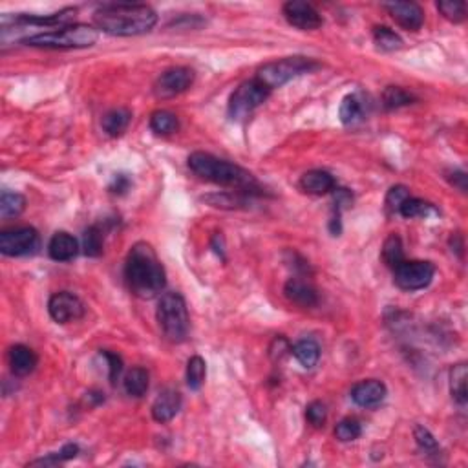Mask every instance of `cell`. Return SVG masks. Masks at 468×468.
Returning a JSON list of instances; mask_svg holds the SVG:
<instances>
[{
  "label": "cell",
  "mask_w": 468,
  "mask_h": 468,
  "mask_svg": "<svg viewBox=\"0 0 468 468\" xmlns=\"http://www.w3.org/2000/svg\"><path fill=\"white\" fill-rule=\"evenodd\" d=\"M284 17L289 24L304 31L316 30L322 26L321 13L316 11L311 4L300 2V0H291V2L284 4Z\"/></svg>",
  "instance_id": "cell-12"
},
{
  "label": "cell",
  "mask_w": 468,
  "mask_h": 468,
  "mask_svg": "<svg viewBox=\"0 0 468 468\" xmlns=\"http://www.w3.org/2000/svg\"><path fill=\"white\" fill-rule=\"evenodd\" d=\"M99 31L88 24H68L59 30L44 31V33L31 35L24 38V44L35 48H48V50H77V48H90L98 43Z\"/></svg>",
  "instance_id": "cell-4"
},
{
  "label": "cell",
  "mask_w": 468,
  "mask_h": 468,
  "mask_svg": "<svg viewBox=\"0 0 468 468\" xmlns=\"http://www.w3.org/2000/svg\"><path fill=\"white\" fill-rule=\"evenodd\" d=\"M448 182L457 187L461 192H467V174L461 172V170H454V172L448 174Z\"/></svg>",
  "instance_id": "cell-41"
},
{
  "label": "cell",
  "mask_w": 468,
  "mask_h": 468,
  "mask_svg": "<svg viewBox=\"0 0 468 468\" xmlns=\"http://www.w3.org/2000/svg\"><path fill=\"white\" fill-rule=\"evenodd\" d=\"M79 454V447H77L76 443H68L64 444L63 448H61V452H57V454H53V463H63V461H68V459H73V457Z\"/></svg>",
  "instance_id": "cell-39"
},
{
  "label": "cell",
  "mask_w": 468,
  "mask_h": 468,
  "mask_svg": "<svg viewBox=\"0 0 468 468\" xmlns=\"http://www.w3.org/2000/svg\"><path fill=\"white\" fill-rule=\"evenodd\" d=\"M467 377H468V371H467V364H464V363L456 364V366L450 370V392H452V397H454V401H456L457 405H461V406L467 405V401H468Z\"/></svg>",
  "instance_id": "cell-22"
},
{
  "label": "cell",
  "mask_w": 468,
  "mask_h": 468,
  "mask_svg": "<svg viewBox=\"0 0 468 468\" xmlns=\"http://www.w3.org/2000/svg\"><path fill=\"white\" fill-rule=\"evenodd\" d=\"M157 322L163 335L170 342H183L189 335L190 318L185 298L180 293H165L157 302Z\"/></svg>",
  "instance_id": "cell-5"
},
{
  "label": "cell",
  "mask_w": 468,
  "mask_h": 468,
  "mask_svg": "<svg viewBox=\"0 0 468 468\" xmlns=\"http://www.w3.org/2000/svg\"><path fill=\"white\" fill-rule=\"evenodd\" d=\"M399 214L405 218H428L432 214H437V211L432 203L425 202V199L406 198L399 207Z\"/></svg>",
  "instance_id": "cell-27"
},
{
  "label": "cell",
  "mask_w": 468,
  "mask_h": 468,
  "mask_svg": "<svg viewBox=\"0 0 468 468\" xmlns=\"http://www.w3.org/2000/svg\"><path fill=\"white\" fill-rule=\"evenodd\" d=\"M26 209V198L19 192H9V190H4L2 196H0V216L2 219H9V218H17L24 212Z\"/></svg>",
  "instance_id": "cell-24"
},
{
  "label": "cell",
  "mask_w": 468,
  "mask_h": 468,
  "mask_svg": "<svg viewBox=\"0 0 468 468\" xmlns=\"http://www.w3.org/2000/svg\"><path fill=\"white\" fill-rule=\"evenodd\" d=\"M335 177L326 170H309L300 177V189L313 196H322L335 190Z\"/></svg>",
  "instance_id": "cell-18"
},
{
  "label": "cell",
  "mask_w": 468,
  "mask_h": 468,
  "mask_svg": "<svg viewBox=\"0 0 468 468\" xmlns=\"http://www.w3.org/2000/svg\"><path fill=\"white\" fill-rule=\"evenodd\" d=\"M338 115H340V121L344 125H353V123L360 121V118H363V105L357 99V95H346V98L342 99Z\"/></svg>",
  "instance_id": "cell-32"
},
{
  "label": "cell",
  "mask_w": 468,
  "mask_h": 468,
  "mask_svg": "<svg viewBox=\"0 0 468 468\" xmlns=\"http://www.w3.org/2000/svg\"><path fill=\"white\" fill-rule=\"evenodd\" d=\"M48 313L57 324L79 321L85 315V304L76 295L68 291H61L51 295L48 300Z\"/></svg>",
  "instance_id": "cell-11"
},
{
  "label": "cell",
  "mask_w": 468,
  "mask_h": 468,
  "mask_svg": "<svg viewBox=\"0 0 468 468\" xmlns=\"http://www.w3.org/2000/svg\"><path fill=\"white\" fill-rule=\"evenodd\" d=\"M373 41L384 51H395L402 46V38L386 26H375L373 28Z\"/></svg>",
  "instance_id": "cell-31"
},
{
  "label": "cell",
  "mask_w": 468,
  "mask_h": 468,
  "mask_svg": "<svg viewBox=\"0 0 468 468\" xmlns=\"http://www.w3.org/2000/svg\"><path fill=\"white\" fill-rule=\"evenodd\" d=\"M150 128L157 135H169L180 128V121L169 110H156L150 115Z\"/></svg>",
  "instance_id": "cell-25"
},
{
  "label": "cell",
  "mask_w": 468,
  "mask_h": 468,
  "mask_svg": "<svg viewBox=\"0 0 468 468\" xmlns=\"http://www.w3.org/2000/svg\"><path fill=\"white\" fill-rule=\"evenodd\" d=\"M395 284L405 291H419L432 284L435 276V267L432 261L405 260L393 269Z\"/></svg>",
  "instance_id": "cell-8"
},
{
  "label": "cell",
  "mask_w": 468,
  "mask_h": 468,
  "mask_svg": "<svg viewBox=\"0 0 468 468\" xmlns=\"http://www.w3.org/2000/svg\"><path fill=\"white\" fill-rule=\"evenodd\" d=\"M130 119H132L130 110L127 108L110 110L108 114H105V118H103L101 121L103 130H105L108 135H112V137H118V135H121L123 132L127 130L128 125H130Z\"/></svg>",
  "instance_id": "cell-20"
},
{
  "label": "cell",
  "mask_w": 468,
  "mask_h": 468,
  "mask_svg": "<svg viewBox=\"0 0 468 468\" xmlns=\"http://www.w3.org/2000/svg\"><path fill=\"white\" fill-rule=\"evenodd\" d=\"M316 68H321V64L315 63L313 59H308V57H286V59L264 64L258 70L254 79L260 80L261 85L273 92L274 88H280L295 77L313 72Z\"/></svg>",
  "instance_id": "cell-6"
},
{
  "label": "cell",
  "mask_w": 468,
  "mask_h": 468,
  "mask_svg": "<svg viewBox=\"0 0 468 468\" xmlns=\"http://www.w3.org/2000/svg\"><path fill=\"white\" fill-rule=\"evenodd\" d=\"M182 393L176 390H163L152 405V417L157 422H169L182 410Z\"/></svg>",
  "instance_id": "cell-16"
},
{
  "label": "cell",
  "mask_w": 468,
  "mask_h": 468,
  "mask_svg": "<svg viewBox=\"0 0 468 468\" xmlns=\"http://www.w3.org/2000/svg\"><path fill=\"white\" fill-rule=\"evenodd\" d=\"M37 355L31 348L24 346V344H15L9 350V368L11 373L17 377L30 375L31 371L37 366Z\"/></svg>",
  "instance_id": "cell-19"
},
{
  "label": "cell",
  "mask_w": 468,
  "mask_h": 468,
  "mask_svg": "<svg viewBox=\"0 0 468 468\" xmlns=\"http://www.w3.org/2000/svg\"><path fill=\"white\" fill-rule=\"evenodd\" d=\"M360 434H363V426L357 419H342L337 426H335V437L342 443H350V441H355V439H359Z\"/></svg>",
  "instance_id": "cell-33"
},
{
  "label": "cell",
  "mask_w": 468,
  "mask_h": 468,
  "mask_svg": "<svg viewBox=\"0 0 468 468\" xmlns=\"http://www.w3.org/2000/svg\"><path fill=\"white\" fill-rule=\"evenodd\" d=\"M437 9L450 22H463L467 19V4L461 0H443L437 2Z\"/></svg>",
  "instance_id": "cell-34"
},
{
  "label": "cell",
  "mask_w": 468,
  "mask_h": 468,
  "mask_svg": "<svg viewBox=\"0 0 468 468\" xmlns=\"http://www.w3.org/2000/svg\"><path fill=\"white\" fill-rule=\"evenodd\" d=\"M414 437L415 441H417L419 447H421V450L428 452V454H435V452L439 450L437 441H435V437L430 434V432L426 430L425 426H415Z\"/></svg>",
  "instance_id": "cell-36"
},
{
  "label": "cell",
  "mask_w": 468,
  "mask_h": 468,
  "mask_svg": "<svg viewBox=\"0 0 468 468\" xmlns=\"http://www.w3.org/2000/svg\"><path fill=\"white\" fill-rule=\"evenodd\" d=\"M291 353L302 366L309 370L321 359V346L311 338H302V340L296 342L295 346H291Z\"/></svg>",
  "instance_id": "cell-21"
},
{
  "label": "cell",
  "mask_w": 468,
  "mask_h": 468,
  "mask_svg": "<svg viewBox=\"0 0 468 468\" xmlns=\"http://www.w3.org/2000/svg\"><path fill=\"white\" fill-rule=\"evenodd\" d=\"M125 280H127L128 289L137 298H154L163 291L167 274L152 245L147 241H137L132 245L127 264H125Z\"/></svg>",
  "instance_id": "cell-1"
},
{
  "label": "cell",
  "mask_w": 468,
  "mask_h": 468,
  "mask_svg": "<svg viewBox=\"0 0 468 468\" xmlns=\"http://www.w3.org/2000/svg\"><path fill=\"white\" fill-rule=\"evenodd\" d=\"M123 386L130 397H143L148 390V371L145 368H132L123 380Z\"/></svg>",
  "instance_id": "cell-23"
},
{
  "label": "cell",
  "mask_w": 468,
  "mask_h": 468,
  "mask_svg": "<svg viewBox=\"0 0 468 468\" xmlns=\"http://www.w3.org/2000/svg\"><path fill=\"white\" fill-rule=\"evenodd\" d=\"M415 101V98L410 92H406L401 86H388L383 92V105L388 110H397L401 106H408Z\"/></svg>",
  "instance_id": "cell-30"
},
{
  "label": "cell",
  "mask_w": 468,
  "mask_h": 468,
  "mask_svg": "<svg viewBox=\"0 0 468 468\" xmlns=\"http://www.w3.org/2000/svg\"><path fill=\"white\" fill-rule=\"evenodd\" d=\"M383 8L390 13V17L397 24L408 31L421 30L422 22H425V11L415 2H386Z\"/></svg>",
  "instance_id": "cell-13"
},
{
  "label": "cell",
  "mask_w": 468,
  "mask_h": 468,
  "mask_svg": "<svg viewBox=\"0 0 468 468\" xmlns=\"http://www.w3.org/2000/svg\"><path fill=\"white\" fill-rule=\"evenodd\" d=\"M192 83H194V72L190 68H170V70H167L157 77L156 85H154V93L160 99L176 98L180 93L187 92L192 86Z\"/></svg>",
  "instance_id": "cell-10"
},
{
  "label": "cell",
  "mask_w": 468,
  "mask_h": 468,
  "mask_svg": "<svg viewBox=\"0 0 468 468\" xmlns=\"http://www.w3.org/2000/svg\"><path fill=\"white\" fill-rule=\"evenodd\" d=\"M306 419H308L315 428H321V426H324L326 419H328V410H326V406L322 405L321 401H313L311 405L306 408Z\"/></svg>",
  "instance_id": "cell-37"
},
{
  "label": "cell",
  "mask_w": 468,
  "mask_h": 468,
  "mask_svg": "<svg viewBox=\"0 0 468 468\" xmlns=\"http://www.w3.org/2000/svg\"><path fill=\"white\" fill-rule=\"evenodd\" d=\"M98 30L114 37H135L148 33L157 22V15L147 4H105L93 13Z\"/></svg>",
  "instance_id": "cell-2"
},
{
  "label": "cell",
  "mask_w": 468,
  "mask_h": 468,
  "mask_svg": "<svg viewBox=\"0 0 468 468\" xmlns=\"http://www.w3.org/2000/svg\"><path fill=\"white\" fill-rule=\"evenodd\" d=\"M205 375H207V364H205V360L199 355L190 357L189 363H187V386L198 392L203 386V383H205Z\"/></svg>",
  "instance_id": "cell-26"
},
{
  "label": "cell",
  "mask_w": 468,
  "mask_h": 468,
  "mask_svg": "<svg viewBox=\"0 0 468 468\" xmlns=\"http://www.w3.org/2000/svg\"><path fill=\"white\" fill-rule=\"evenodd\" d=\"M384 397H386V386L375 379L363 380V383L355 384L351 390L353 402L363 408H377L384 401Z\"/></svg>",
  "instance_id": "cell-14"
},
{
  "label": "cell",
  "mask_w": 468,
  "mask_h": 468,
  "mask_svg": "<svg viewBox=\"0 0 468 468\" xmlns=\"http://www.w3.org/2000/svg\"><path fill=\"white\" fill-rule=\"evenodd\" d=\"M77 253H79V241L64 231L55 232L48 244V254L55 261H70L77 256Z\"/></svg>",
  "instance_id": "cell-17"
},
{
  "label": "cell",
  "mask_w": 468,
  "mask_h": 468,
  "mask_svg": "<svg viewBox=\"0 0 468 468\" xmlns=\"http://www.w3.org/2000/svg\"><path fill=\"white\" fill-rule=\"evenodd\" d=\"M271 95V90L258 79L245 80L232 92L229 99V118L234 121H245L258 106H261Z\"/></svg>",
  "instance_id": "cell-7"
},
{
  "label": "cell",
  "mask_w": 468,
  "mask_h": 468,
  "mask_svg": "<svg viewBox=\"0 0 468 468\" xmlns=\"http://www.w3.org/2000/svg\"><path fill=\"white\" fill-rule=\"evenodd\" d=\"M406 198H410V190L402 185H395L388 190L386 194V209L390 212H399V207L402 205Z\"/></svg>",
  "instance_id": "cell-35"
},
{
  "label": "cell",
  "mask_w": 468,
  "mask_h": 468,
  "mask_svg": "<svg viewBox=\"0 0 468 468\" xmlns=\"http://www.w3.org/2000/svg\"><path fill=\"white\" fill-rule=\"evenodd\" d=\"M189 169L205 182L216 183V185L234 189L245 196H260L264 189L256 182V177L245 169L234 163L212 156L207 152H194L189 156Z\"/></svg>",
  "instance_id": "cell-3"
},
{
  "label": "cell",
  "mask_w": 468,
  "mask_h": 468,
  "mask_svg": "<svg viewBox=\"0 0 468 468\" xmlns=\"http://www.w3.org/2000/svg\"><path fill=\"white\" fill-rule=\"evenodd\" d=\"M101 355L106 359L108 363V371H110V380L115 383L119 379L123 371V359L119 357L118 353H112V351H101Z\"/></svg>",
  "instance_id": "cell-38"
},
{
  "label": "cell",
  "mask_w": 468,
  "mask_h": 468,
  "mask_svg": "<svg viewBox=\"0 0 468 468\" xmlns=\"http://www.w3.org/2000/svg\"><path fill=\"white\" fill-rule=\"evenodd\" d=\"M38 247V232L33 227H13L0 232V253L4 256H24Z\"/></svg>",
  "instance_id": "cell-9"
},
{
  "label": "cell",
  "mask_w": 468,
  "mask_h": 468,
  "mask_svg": "<svg viewBox=\"0 0 468 468\" xmlns=\"http://www.w3.org/2000/svg\"><path fill=\"white\" fill-rule=\"evenodd\" d=\"M103 244H105V231L99 225H92L83 234V249L86 256L98 258L103 254Z\"/></svg>",
  "instance_id": "cell-28"
},
{
  "label": "cell",
  "mask_w": 468,
  "mask_h": 468,
  "mask_svg": "<svg viewBox=\"0 0 468 468\" xmlns=\"http://www.w3.org/2000/svg\"><path fill=\"white\" fill-rule=\"evenodd\" d=\"M383 260L384 264L392 269H395L401 261H405V249H402V241L397 234H390L383 245Z\"/></svg>",
  "instance_id": "cell-29"
},
{
  "label": "cell",
  "mask_w": 468,
  "mask_h": 468,
  "mask_svg": "<svg viewBox=\"0 0 468 468\" xmlns=\"http://www.w3.org/2000/svg\"><path fill=\"white\" fill-rule=\"evenodd\" d=\"M284 295L291 304L300 308H315L318 304V293L309 282L302 279H289L284 286Z\"/></svg>",
  "instance_id": "cell-15"
},
{
  "label": "cell",
  "mask_w": 468,
  "mask_h": 468,
  "mask_svg": "<svg viewBox=\"0 0 468 468\" xmlns=\"http://www.w3.org/2000/svg\"><path fill=\"white\" fill-rule=\"evenodd\" d=\"M130 189V180H128L125 174H118V176L114 177V182H112V185H110V192H114V194H125L127 190Z\"/></svg>",
  "instance_id": "cell-40"
}]
</instances>
